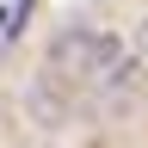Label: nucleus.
I'll list each match as a JSON object with an SVG mask.
<instances>
[{"label":"nucleus","instance_id":"obj_2","mask_svg":"<svg viewBox=\"0 0 148 148\" xmlns=\"http://www.w3.org/2000/svg\"><path fill=\"white\" fill-rule=\"evenodd\" d=\"M25 6H31V0H0V43H6V37L25 25Z\"/></svg>","mask_w":148,"mask_h":148},{"label":"nucleus","instance_id":"obj_1","mask_svg":"<svg viewBox=\"0 0 148 148\" xmlns=\"http://www.w3.org/2000/svg\"><path fill=\"white\" fill-rule=\"evenodd\" d=\"M130 74H136V62H130V49L117 43V37H105V31H74V37H62V43L49 49V62H43V92L62 99L68 111H80V105L117 99V92L130 86Z\"/></svg>","mask_w":148,"mask_h":148}]
</instances>
